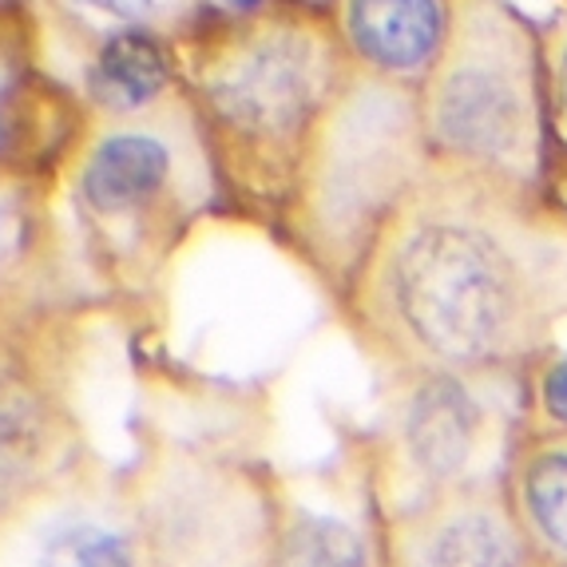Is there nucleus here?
I'll return each instance as SVG.
<instances>
[{
	"instance_id": "9d476101",
	"label": "nucleus",
	"mask_w": 567,
	"mask_h": 567,
	"mask_svg": "<svg viewBox=\"0 0 567 567\" xmlns=\"http://www.w3.org/2000/svg\"><path fill=\"white\" fill-rule=\"evenodd\" d=\"M278 567H369V559L361 536L341 520L298 516L282 536Z\"/></svg>"
},
{
	"instance_id": "6e6552de",
	"label": "nucleus",
	"mask_w": 567,
	"mask_h": 567,
	"mask_svg": "<svg viewBox=\"0 0 567 567\" xmlns=\"http://www.w3.org/2000/svg\"><path fill=\"white\" fill-rule=\"evenodd\" d=\"M416 567H520V544L488 512H456L421 544Z\"/></svg>"
},
{
	"instance_id": "7ed1b4c3",
	"label": "nucleus",
	"mask_w": 567,
	"mask_h": 567,
	"mask_svg": "<svg viewBox=\"0 0 567 567\" xmlns=\"http://www.w3.org/2000/svg\"><path fill=\"white\" fill-rule=\"evenodd\" d=\"M436 123L441 135L461 152L508 155L520 140V95L492 68H461L441 92Z\"/></svg>"
},
{
	"instance_id": "20e7f679",
	"label": "nucleus",
	"mask_w": 567,
	"mask_h": 567,
	"mask_svg": "<svg viewBox=\"0 0 567 567\" xmlns=\"http://www.w3.org/2000/svg\"><path fill=\"white\" fill-rule=\"evenodd\" d=\"M350 24L361 52L385 68H421L441 37L433 0H353Z\"/></svg>"
},
{
	"instance_id": "9b49d317",
	"label": "nucleus",
	"mask_w": 567,
	"mask_h": 567,
	"mask_svg": "<svg viewBox=\"0 0 567 567\" xmlns=\"http://www.w3.org/2000/svg\"><path fill=\"white\" fill-rule=\"evenodd\" d=\"M37 567H135L132 551L100 524H68L48 539Z\"/></svg>"
},
{
	"instance_id": "f257e3e1",
	"label": "nucleus",
	"mask_w": 567,
	"mask_h": 567,
	"mask_svg": "<svg viewBox=\"0 0 567 567\" xmlns=\"http://www.w3.org/2000/svg\"><path fill=\"white\" fill-rule=\"evenodd\" d=\"M393 282L413 338L436 358H492L516 318V282L501 246L473 227H421L398 255Z\"/></svg>"
},
{
	"instance_id": "ddd939ff",
	"label": "nucleus",
	"mask_w": 567,
	"mask_h": 567,
	"mask_svg": "<svg viewBox=\"0 0 567 567\" xmlns=\"http://www.w3.org/2000/svg\"><path fill=\"white\" fill-rule=\"evenodd\" d=\"M87 9L104 12V17H120V20H135V17H147L163 4V0H80Z\"/></svg>"
},
{
	"instance_id": "4468645a",
	"label": "nucleus",
	"mask_w": 567,
	"mask_h": 567,
	"mask_svg": "<svg viewBox=\"0 0 567 567\" xmlns=\"http://www.w3.org/2000/svg\"><path fill=\"white\" fill-rule=\"evenodd\" d=\"M544 401H548V413L556 421H567V358L551 365L548 381H544Z\"/></svg>"
},
{
	"instance_id": "0eeeda50",
	"label": "nucleus",
	"mask_w": 567,
	"mask_h": 567,
	"mask_svg": "<svg viewBox=\"0 0 567 567\" xmlns=\"http://www.w3.org/2000/svg\"><path fill=\"white\" fill-rule=\"evenodd\" d=\"M52 421L20 381L0 378V501L40 481L52 456Z\"/></svg>"
},
{
	"instance_id": "dca6fc26",
	"label": "nucleus",
	"mask_w": 567,
	"mask_h": 567,
	"mask_svg": "<svg viewBox=\"0 0 567 567\" xmlns=\"http://www.w3.org/2000/svg\"><path fill=\"white\" fill-rule=\"evenodd\" d=\"M223 4H230V9H255V4H262V0H223Z\"/></svg>"
},
{
	"instance_id": "39448f33",
	"label": "nucleus",
	"mask_w": 567,
	"mask_h": 567,
	"mask_svg": "<svg viewBox=\"0 0 567 567\" xmlns=\"http://www.w3.org/2000/svg\"><path fill=\"white\" fill-rule=\"evenodd\" d=\"M171 171L167 147L147 135H115L92 155L84 171V195L95 210L140 207L163 187Z\"/></svg>"
},
{
	"instance_id": "423d86ee",
	"label": "nucleus",
	"mask_w": 567,
	"mask_h": 567,
	"mask_svg": "<svg viewBox=\"0 0 567 567\" xmlns=\"http://www.w3.org/2000/svg\"><path fill=\"white\" fill-rule=\"evenodd\" d=\"M476 436V409L456 385H429L409 413V449L429 476L456 473Z\"/></svg>"
},
{
	"instance_id": "f8f14e48",
	"label": "nucleus",
	"mask_w": 567,
	"mask_h": 567,
	"mask_svg": "<svg viewBox=\"0 0 567 567\" xmlns=\"http://www.w3.org/2000/svg\"><path fill=\"white\" fill-rule=\"evenodd\" d=\"M524 501L539 532L567 551V453H544L532 464L524 481Z\"/></svg>"
},
{
	"instance_id": "2eb2a0df",
	"label": "nucleus",
	"mask_w": 567,
	"mask_h": 567,
	"mask_svg": "<svg viewBox=\"0 0 567 567\" xmlns=\"http://www.w3.org/2000/svg\"><path fill=\"white\" fill-rule=\"evenodd\" d=\"M9 143V107H4V100H0V147Z\"/></svg>"
},
{
	"instance_id": "f03ea898",
	"label": "nucleus",
	"mask_w": 567,
	"mask_h": 567,
	"mask_svg": "<svg viewBox=\"0 0 567 567\" xmlns=\"http://www.w3.org/2000/svg\"><path fill=\"white\" fill-rule=\"evenodd\" d=\"M313 48L298 37H275L250 48L215 84L218 112L246 132H290L313 104Z\"/></svg>"
},
{
	"instance_id": "1a4fd4ad",
	"label": "nucleus",
	"mask_w": 567,
	"mask_h": 567,
	"mask_svg": "<svg viewBox=\"0 0 567 567\" xmlns=\"http://www.w3.org/2000/svg\"><path fill=\"white\" fill-rule=\"evenodd\" d=\"M167 80V56L152 37L127 32L107 40L95 60V95L107 107H140L147 104Z\"/></svg>"
}]
</instances>
